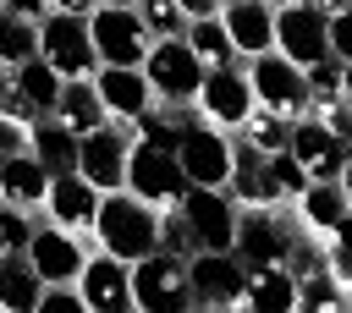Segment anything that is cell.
Segmentation results:
<instances>
[{
  "label": "cell",
  "instance_id": "cell-2",
  "mask_svg": "<svg viewBox=\"0 0 352 313\" xmlns=\"http://www.w3.org/2000/svg\"><path fill=\"white\" fill-rule=\"evenodd\" d=\"M242 77H248L253 110H270V115H280V121L308 115V82H302V66H292L286 55L264 49V55L242 60Z\"/></svg>",
  "mask_w": 352,
  "mask_h": 313
},
{
  "label": "cell",
  "instance_id": "cell-32",
  "mask_svg": "<svg viewBox=\"0 0 352 313\" xmlns=\"http://www.w3.org/2000/svg\"><path fill=\"white\" fill-rule=\"evenodd\" d=\"M286 126H292V121H280V115H270V110H253V115L236 126V143L253 148V154H275V148H286Z\"/></svg>",
  "mask_w": 352,
  "mask_h": 313
},
{
  "label": "cell",
  "instance_id": "cell-27",
  "mask_svg": "<svg viewBox=\"0 0 352 313\" xmlns=\"http://www.w3.org/2000/svg\"><path fill=\"white\" fill-rule=\"evenodd\" d=\"M6 77H11V88H16L38 115H50V110H55V93H60V82H66V77H60L55 66H44L38 55H28L22 66H11Z\"/></svg>",
  "mask_w": 352,
  "mask_h": 313
},
{
  "label": "cell",
  "instance_id": "cell-28",
  "mask_svg": "<svg viewBox=\"0 0 352 313\" xmlns=\"http://www.w3.org/2000/svg\"><path fill=\"white\" fill-rule=\"evenodd\" d=\"M182 44L192 49L198 66H231V60H236V49H231V38H226V27H220V11H214V16H192V22L182 27Z\"/></svg>",
  "mask_w": 352,
  "mask_h": 313
},
{
  "label": "cell",
  "instance_id": "cell-12",
  "mask_svg": "<svg viewBox=\"0 0 352 313\" xmlns=\"http://www.w3.org/2000/svg\"><path fill=\"white\" fill-rule=\"evenodd\" d=\"M126 132L121 126H94V132H82L77 137V159H72V170L94 187V192H116L121 181H126Z\"/></svg>",
  "mask_w": 352,
  "mask_h": 313
},
{
  "label": "cell",
  "instance_id": "cell-48",
  "mask_svg": "<svg viewBox=\"0 0 352 313\" xmlns=\"http://www.w3.org/2000/svg\"><path fill=\"white\" fill-rule=\"evenodd\" d=\"M220 5H231V0H220Z\"/></svg>",
  "mask_w": 352,
  "mask_h": 313
},
{
  "label": "cell",
  "instance_id": "cell-4",
  "mask_svg": "<svg viewBox=\"0 0 352 313\" xmlns=\"http://www.w3.org/2000/svg\"><path fill=\"white\" fill-rule=\"evenodd\" d=\"M132 198L154 203V209H176L182 192H187V176L176 165V148H160V143H126V181H121Z\"/></svg>",
  "mask_w": 352,
  "mask_h": 313
},
{
  "label": "cell",
  "instance_id": "cell-15",
  "mask_svg": "<svg viewBox=\"0 0 352 313\" xmlns=\"http://www.w3.org/2000/svg\"><path fill=\"white\" fill-rule=\"evenodd\" d=\"M270 49H275V55H286L292 66H314V60H324V55H330V44H324V16H319V11H308L302 0L275 5Z\"/></svg>",
  "mask_w": 352,
  "mask_h": 313
},
{
  "label": "cell",
  "instance_id": "cell-46",
  "mask_svg": "<svg viewBox=\"0 0 352 313\" xmlns=\"http://www.w3.org/2000/svg\"><path fill=\"white\" fill-rule=\"evenodd\" d=\"M0 82H6V66H0Z\"/></svg>",
  "mask_w": 352,
  "mask_h": 313
},
{
  "label": "cell",
  "instance_id": "cell-10",
  "mask_svg": "<svg viewBox=\"0 0 352 313\" xmlns=\"http://www.w3.org/2000/svg\"><path fill=\"white\" fill-rule=\"evenodd\" d=\"M182 231L192 247H231V231H236V198L226 187H187L182 203Z\"/></svg>",
  "mask_w": 352,
  "mask_h": 313
},
{
  "label": "cell",
  "instance_id": "cell-30",
  "mask_svg": "<svg viewBox=\"0 0 352 313\" xmlns=\"http://www.w3.org/2000/svg\"><path fill=\"white\" fill-rule=\"evenodd\" d=\"M28 55H38V22L16 16V11H0V66H22Z\"/></svg>",
  "mask_w": 352,
  "mask_h": 313
},
{
  "label": "cell",
  "instance_id": "cell-34",
  "mask_svg": "<svg viewBox=\"0 0 352 313\" xmlns=\"http://www.w3.org/2000/svg\"><path fill=\"white\" fill-rule=\"evenodd\" d=\"M132 16L143 22L148 38H182V27H187L176 0H132Z\"/></svg>",
  "mask_w": 352,
  "mask_h": 313
},
{
  "label": "cell",
  "instance_id": "cell-38",
  "mask_svg": "<svg viewBox=\"0 0 352 313\" xmlns=\"http://www.w3.org/2000/svg\"><path fill=\"white\" fill-rule=\"evenodd\" d=\"M0 115H11V121H38V110H33V104L11 88V77L0 82Z\"/></svg>",
  "mask_w": 352,
  "mask_h": 313
},
{
  "label": "cell",
  "instance_id": "cell-39",
  "mask_svg": "<svg viewBox=\"0 0 352 313\" xmlns=\"http://www.w3.org/2000/svg\"><path fill=\"white\" fill-rule=\"evenodd\" d=\"M22 148H28V121L0 115V159H6V154H22Z\"/></svg>",
  "mask_w": 352,
  "mask_h": 313
},
{
  "label": "cell",
  "instance_id": "cell-29",
  "mask_svg": "<svg viewBox=\"0 0 352 313\" xmlns=\"http://www.w3.org/2000/svg\"><path fill=\"white\" fill-rule=\"evenodd\" d=\"M346 286L341 280H330L324 269L319 275H297V313H341L346 308Z\"/></svg>",
  "mask_w": 352,
  "mask_h": 313
},
{
  "label": "cell",
  "instance_id": "cell-9",
  "mask_svg": "<svg viewBox=\"0 0 352 313\" xmlns=\"http://www.w3.org/2000/svg\"><path fill=\"white\" fill-rule=\"evenodd\" d=\"M176 165H182L187 187H226V176H231V132H220L209 121H187L176 132Z\"/></svg>",
  "mask_w": 352,
  "mask_h": 313
},
{
  "label": "cell",
  "instance_id": "cell-45",
  "mask_svg": "<svg viewBox=\"0 0 352 313\" xmlns=\"http://www.w3.org/2000/svg\"><path fill=\"white\" fill-rule=\"evenodd\" d=\"M264 5H270V11H275V5H292V0H264Z\"/></svg>",
  "mask_w": 352,
  "mask_h": 313
},
{
  "label": "cell",
  "instance_id": "cell-3",
  "mask_svg": "<svg viewBox=\"0 0 352 313\" xmlns=\"http://www.w3.org/2000/svg\"><path fill=\"white\" fill-rule=\"evenodd\" d=\"M132 308L143 313H182L192 308V291H187V258L182 253H143L132 264Z\"/></svg>",
  "mask_w": 352,
  "mask_h": 313
},
{
  "label": "cell",
  "instance_id": "cell-7",
  "mask_svg": "<svg viewBox=\"0 0 352 313\" xmlns=\"http://www.w3.org/2000/svg\"><path fill=\"white\" fill-rule=\"evenodd\" d=\"M38 60L55 66L60 77H94L99 55H94L88 22L82 16H66V11H44L38 16Z\"/></svg>",
  "mask_w": 352,
  "mask_h": 313
},
{
  "label": "cell",
  "instance_id": "cell-16",
  "mask_svg": "<svg viewBox=\"0 0 352 313\" xmlns=\"http://www.w3.org/2000/svg\"><path fill=\"white\" fill-rule=\"evenodd\" d=\"M286 154L314 176V181H346V143L330 137L314 115H297L286 126Z\"/></svg>",
  "mask_w": 352,
  "mask_h": 313
},
{
  "label": "cell",
  "instance_id": "cell-44",
  "mask_svg": "<svg viewBox=\"0 0 352 313\" xmlns=\"http://www.w3.org/2000/svg\"><path fill=\"white\" fill-rule=\"evenodd\" d=\"M99 5H132V0H99Z\"/></svg>",
  "mask_w": 352,
  "mask_h": 313
},
{
  "label": "cell",
  "instance_id": "cell-43",
  "mask_svg": "<svg viewBox=\"0 0 352 313\" xmlns=\"http://www.w3.org/2000/svg\"><path fill=\"white\" fill-rule=\"evenodd\" d=\"M308 11H319V16H336V11H352V0H302Z\"/></svg>",
  "mask_w": 352,
  "mask_h": 313
},
{
  "label": "cell",
  "instance_id": "cell-36",
  "mask_svg": "<svg viewBox=\"0 0 352 313\" xmlns=\"http://www.w3.org/2000/svg\"><path fill=\"white\" fill-rule=\"evenodd\" d=\"M38 313H82V297H77V286H72V280H55V286H44V291H38Z\"/></svg>",
  "mask_w": 352,
  "mask_h": 313
},
{
  "label": "cell",
  "instance_id": "cell-14",
  "mask_svg": "<svg viewBox=\"0 0 352 313\" xmlns=\"http://www.w3.org/2000/svg\"><path fill=\"white\" fill-rule=\"evenodd\" d=\"M22 253H28L33 275H38L44 286H55V280H77V269H82V258H88V242H82L77 231L44 220V225H33V236H28Z\"/></svg>",
  "mask_w": 352,
  "mask_h": 313
},
{
  "label": "cell",
  "instance_id": "cell-5",
  "mask_svg": "<svg viewBox=\"0 0 352 313\" xmlns=\"http://www.w3.org/2000/svg\"><path fill=\"white\" fill-rule=\"evenodd\" d=\"M138 71L148 77V93L165 99V104H192L198 82H204V66L192 60V49L182 38H148Z\"/></svg>",
  "mask_w": 352,
  "mask_h": 313
},
{
  "label": "cell",
  "instance_id": "cell-25",
  "mask_svg": "<svg viewBox=\"0 0 352 313\" xmlns=\"http://www.w3.org/2000/svg\"><path fill=\"white\" fill-rule=\"evenodd\" d=\"M60 126H72L77 137L82 132H94V126H104L110 115H104V104H99V93H94V82L88 77H66L60 82V93H55V110H50Z\"/></svg>",
  "mask_w": 352,
  "mask_h": 313
},
{
  "label": "cell",
  "instance_id": "cell-20",
  "mask_svg": "<svg viewBox=\"0 0 352 313\" xmlns=\"http://www.w3.org/2000/svg\"><path fill=\"white\" fill-rule=\"evenodd\" d=\"M220 27H226V38H231L236 60H253V55H264V49H270L275 11H270L264 0H231V5H220Z\"/></svg>",
  "mask_w": 352,
  "mask_h": 313
},
{
  "label": "cell",
  "instance_id": "cell-40",
  "mask_svg": "<svg viewBox=\"0 0 352 313\" xmlns=\"http://www.w3.org/2000/svg\"><path fill=\"white\" fill-rule=\"evenodd\" d=\"M0 11H16V16H28V22H38V16L50 11V0H0Z\"/></svg>",
  "mask_w": 352,
  "mask_h": 313
},
{
  "label": "cell",
  "instance_id": "cell-35",
  "mask_svg": "<svg viewBox=\"0 0 352 313\" xmlns=\"http://www.w3.org/2000/svg\"><path fill=\"white\" fill-rule=\"evenodd\" d=\"M28 236H33V214L0 203V242H6V253H11V247H28Z\"/></svg>",
  "mask_w": 352,
  "mask_h": 313
},
{
  "label": "cell",
  "instance_id": "cell-13",
  "mask_svg": "<svg viewBox=\"0 0 352 313\" xmlns=\"http://www.w3.org/2000/svg\"><path fill=\"white\" fill-rule=\"evenodd\" d=\"M72 286L82 297V313H132V264L110 253H88Z\"/></svg>",
  "mask_w": 352,
  "mask_h": 313
},
{
  "label": "cell",
  "instance_id": "cell-42",
  "mask_svg": "<svg viewBox=\"0 0 352 313\" xmlns=\"http://www.w3.org/2000/svg\"><path fill=\"white\" fill-rule=\"evenodd\" d=\"M99 0H50V11H66V16H88Z\"/></svg>",
  "mask_w": 352,
  "mask_h": 313
},
{
  "label": "cell",
  "instance_id": "cell-31",
  "mask_svg": "<svg viewBox=\"0 0 352 313\" xmlns=\"http://www.w3.org/2000/svg\"><path fill=\"white\" fill-rule=\"evenodd\" d=\"M302 82H308V110L314 104H330V99H346V60L324 55V60L302 66Z\"/></svg>",
  "mask_w": 352,
  "mask_h": 313
},
{
  "label": "cell",
  "instance_id": "cell-24",
  "mask_svg": "<svg viewBox=\"0 0 352 313\" xmlns=\"http://www.w3.org/2000/svg\"><path fill=\"white\" fill-rule=\"evenodd\" d=\"M38 291H44V280L33 275L28 253L22 247L0 253V313H38Z\"/></svg>",
  "mask_w": 352,
  "mask_h": 313
},
{
  "label": "cell",
  "instance_id": "cell-19",
  "mask_svg": "<svg viewBox=\"0 0 352 313\" xmlns=\"http://www.w3.org/2000/svg\"><path fill=\"white\" fill-rule=\"evenodd\" d=\"M88 82H94V93H99V104H104L110 121H132V115H143V110L154 104L148 77H143L138 66H94Z\"/></svg>",
  "mask_w": 352,
  "mask_h": 313
},
{
  "label": "cell",
  "instance_id": "cell-18",
  "mask_svg": "<svg viewBox=\"0 0 352 313\" xmlns=\"http://www.w3.org/2000/svg\"><path fill=\"white\" fill-rule=\"evenodd\" d=\"M44 220H55V225H66V231H77V236H88V225H94V209H99V192L77 176V170H55L50 176V187H44Z\"/></svg>",
  "mask_w": 352,
  "mask_h": 313
},
{
  "label": "cell",
  "instance_id": "cell-1",
  "mask_svg": "<svg viewBox=\"0 0 352 313\" xmlns=\"http://www.w3.org/2000/svg\"><path fill=\"white\" fill-rule=\"evenodd\" d=\"M88 236H94L99 253H110V258H121V264H138L143 253L160 247V209L143 203V198H132L126 187L99 192V209H94Z\"/></svg>",
  "mask_w": 352,
  "mask_h": 313
},
{
  "label": "cell",
  "instance_id": "cell-21",
  "mask_svg": "<svg viewBox=\"0 0 352 313\" xmlns=\"http://www.w3.org/2000/svg\"><path fill=\"white\" fill-rule=\"evenodd\" d=\"M236 308H248V313H297V275H292L286 264H258V269H248Z\"/></svg>",
  "mask_w": 352,
  "mask_h": 313
},
{
  "label": "cell",
  "instance_id": "cell-47",
  "mask_svg": "<svg viewBox=\"0 0 352 313\" xmlns=\"http://www.w3.org/2000/svg\"><path fill=\"white\" fill-rule=\"evenodd\" d=\"M0 253H6V242H0Z\"/></svg>",
  "mask_w": 352,
  "mask_h": 313
},
{
  "label": "cell",
  "instance_id": "cell-37",
  "mask_svg": "<svg viewBox=\"0 0 352 313\" xmlns=\"http://www.w3.org/2000/svg\"><path fill=\"white\" fill-rule=\"evenodd\" d=\"M324 44H330V55H336V60H352V11L324 16Z\"/></svg>",
  "mask_w": 352,
  "mask_h": 313
},
{
  "label": "cell",
  "instance_id": "cell-41",
  "mask_svg": "<svg viewBox=\"0 0 352 313\" xmlns=\"http://www.w3.org/2000/svg\"><path fill=\"white\" fill-rule=\"evenodd\" d=\"M176 5H182V16H187V22H192V16H214V11H220V0H176Z\"/></svg>",
  "mask_w": 352,
  "mask_h": 313
},
{
  "label": "cell",
  "instance_id": "cell-11",
  "mask_svg": "<svg viewBox=\"0 0 352 313\" xmlns=\"http://www.w3.org/2000/svg\"><path fill=\"white\" fill-rule=\"evenodd\" d=\"M82 22H88V38H94L99 66H138V60H143L148 33H143V22L132 16V5H94Z\"/></svg>",
  "mask_w": 352,
  "mask_h": 313
},
{
  "label": "cell",
  "instance_id": "cell-26",
  "mask_svg": "<svg viewBox=\"0 0 352 313\" xmlns=\"http://www.w3.org/2000/svg\"><path fill=\"white\" fill-rule=\"evenodd\" d=\"M28 154L55 176V170H72V159H77V132L72 126H60L55 115H38V121H28Z\"/></svg>",
  "mask_w": 352,
  "mask_h": 313
},
{
  "label": "cell",
  "instance_id": "cell-6",
  "mask_svg": "<svg viewBox=\"0 0 352 313\" xmlns=\"http://www.w3.org/2000/svg\"><path fill=\"white\" fill-rule=\"evenodd\" d=\"M242 280H248V269L236 264L231 247H192V253H187L192 308H220V313H231L236 297H242Z\"/></svg>",
  "mask_w": 352,
  "mask_h": 313
},
{
  "label": "cell",
  "instance_id": "cell-8",
  "mask_svg": "<svg viewBox=\"0 0 352 313\" xmlns=\"http://www.w3.org/2000/svg\"><path fill=\"white\" fill-rule=\"evenodd\" d=\"M192 110L198 121L220 126V132H236L248 115H253V93H248V77H242V60L231 66H204V82L192 93Z\"/></svg>",
  "mask_w": 352,
  "mask_h": 313
},
{
  "label": "cell",
  "instance_id": "cell-33",
  "mask_svg": "<svg viewBox=\"0 0 352 313\" xmlns=\"http://www.w3.org/2000/svg\"><path fill=\"white\" fill-rule=\"evenodd\" d=\"M264 176H270V187H275V203H292V198H302V187L314 181L286 148H275V154H264Z\"/></svg>",
  "mask_w": 352,
  "mask_h": 313
},
{
  "label": "cell",
  "instance_id": "cell-23",
  "mask_svg": "<svg viewBox=\"0 0 352 313\" xmlns=\"http://www.w3.org/2000/svg\"><path fill=\"white\" fill-rule=\"evenodd\" d=\"M44 187H50V170L22 148V154H6L0 159V203H11V209H38L44 203Z\"/></svg>",
  "mask_w": 352,
  "mask_h": 313
},
{
  "label": "cell",
  "instance_id": "cell-22",
  "mask_svg": "<svg viewBox=\"0 0 352 313\" xmlns=\"http://www.w3.org/2000/svg\"><path fill=\"white\" fill-rule=\"evenodd\" d=\"M297 203V220L308 236H341L346 231V181H308Z\"/></svg>",
  "mask_w": 352,
  "mask_h": 313
},
{
  "label": "cell",
  "instance_id": "cell-17",
  "mask_svg": "<svg viewBox=\"0 0 352 313\" xmlns=\"http://www.w3.org/2000/svg\"><path fill=\"white\" fill-rule=\"evenodd\" d=\"M286 225L275 220V209H236V231H231V253L242 269L258 264H280L286 258Z\"/></svg>",
  "mask_w": 352,
  "mask_h": 313
}]
</instances>
